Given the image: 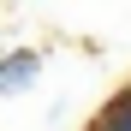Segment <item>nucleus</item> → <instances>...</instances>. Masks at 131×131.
Listing matches in <instances>:
<instances>
[{
	"label": "nucleus",
	"instance_id": "f03ea898",
	"mask_svg": "<svg viewBox=\"0 0 131 131\" xmlns=\"http://www.w3.org/2000/svg\"><path fill=\"white\" fill-rule=\"evenodd\" d=\"M90 131H131V90L107 101V107H101V119H95Z\"/></svg>",
	"mask_w": 131,
	"mask_h": 131
},
{
	"label": "nucleus",
	"instance_id": "f257e3e1",
	"mask_svg": "<svg viewBox=\"0 0 131 131\" xmlns=\"http://www.w3.org/2000/svg\"><path fill=\"white\" fill-rule=\"evenodd\" d=\"M42 72V54H0V95H18V90H30Z\"/></svg>",
	"mask_w": 131,
	"mask_h": 131
}]
</instances>
